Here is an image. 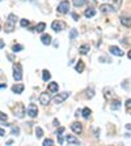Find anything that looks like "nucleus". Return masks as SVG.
Listing matches in <instances>:
<instances>
[{"label":"nucleus","instance_id":"obj_1","mask_svg":"<svg viewBox=\"0 0 131 146\" xmlns=\"http://www.w3.org/2000/svg\"><path fill=\"white\" fill-rule=\"evenodd\" d=\"M16 21H17L16 15H9L8 16V20H7V22H5V31L7 33H12V31L15 30Z\"/></svg>","mask_w":131,"mask_h":146},{"label":"nucleus","instance_id":"obj_2","mask_svg":"<svg viewBox=\"0 0 131 146\" xmlns=\"http://www.w3.org/2000/svg\"><path fill=\"white\" fill-rule=\"evenodd\" d=\"M13 78L16 81H20L22 78V69H21V65L20 64H15L13 65Z\"/></svg>","mask_w":131,"mask_h":146},{"label":"nucleus","instance_id":"obj_3","mask_svg":"<svg viewBox=\"0 0 131 146\" xmlns=\"http://www.w3.org/2000/svg\"><path fill=\"white\" fill-rule=\"evenodd\" d=\"M70 97V93L68 91H63V93H58V95L54 98V102L56 104H60V103H63L64 100L67 99V98Z\"/></svg>","mask_w":131,"mask_h":146},{"label":"nucleus","instance_id":"obj_4","mask_svg":"<svg viewBox=\"0 0 131 146\" xmlns=\"http://www.w3.org/2000/svg\"><path fill=\"white\" fill-rule=\"evenodd\" d=\"M68 11H70V1L63 0V1L58 5V12L62 13V15H66V13H68Z\"/></svg>","mask_w":131,"mask_h":146},{"label":"nucleus","instance_id":"obj_5","mask_svg":"<svg viewBox=\"0 0 131 146\" xmlns=\"http://www.w3.org/2000/svg\"><path fill=\"white\" fill-rule=\"evenodd\" d=\"M26 113L30 117H36L37 115H38V108H37V106L34 103H30L29 106H28V108H26Z\"/></svg>","mask_w":131,"mask_h":146},{"label":"nucleus","instance_id":"obj_6","mask_svg":"<svg viewBox=\"0 0 131 146\" xmlns=\"http://www.w3.org/2000/svg\"><path fill=\"white\" fill-rule=\"evenodd\" d=\"M50 100H51V95H50L49 93H42V94L40 95V103H42L43 106L49 104Z\"/></svg>","mask_w":131,"mask_h":146},{"label":"nucleus","instance_id":"obj_7","mask_svg":"<svg viewBox=\"0 0 131 146\" xmlns=\"http://www.w3.org/2000/svg\"><path fill=\"white\" fill-rule=\"evenodd\" d=\"M71 129H72L73 133L79 134V133H81L83 132V124L81 123H79V121H75V123L71 124Z\"/></svg>","mask_w":131,"mask_h":146},{"label":"nucleus","instance_id":"obj_8","mask_svg":"<svg viewBox=\"0 0 131 146\" xmlns=\"http://www.w3.org/2000/svg\"><path fill=\"white\" fill-rule=\"evenodd\" d=\"M51 27H52V30L58 33V31H62L64 29V24L62 21H54L51 24Z\"/></svg>","mask_w":131,"mask_h":146},{"label":"nucleus","instance_id":"obj_9","mask_svg":"<svg viewBox=\"0 0 131 146\" xmlns=\"http://www.w3.org/2000/svg\"><path fill=\"white\" fill-rule=\"evenodd\" d=\"M66 141L68 142V145H80L79 138H76V137L72 136V134H68V136L66 137Z\"/></svg>","mask_w":131,"mask_h":146},{"label":"nucleus","instance_id":"obj_10","mask_svg":"<svg viewBox=\"0 0 131 146\" xmlns=\"http://www.w3.org/2000/svg\"><path fill=\"white\" fill-rule=\"evenodd\" d=\"M100 11L102 13H109L112 11H116V9H114L113 5H110V4H102V5H100Z\"/></svg>","mask_w":131,"mask_h":146},{"label":"nucleus","instance_id":"obj_11","mask_svg":"<svg viewBox=\"0 0 131 146\" xmlns=\"http://www.w3.org/2000/svg\"><path fill=\"white\" fill-rule=\"evenodd\" d=\"M109 51H110V54L116 55V56H122V55H123V51H121V48H119V47H117V46H110Z\"/></svg>","mask_w":131,"mask_h":146},{"label":"nucleus","instance_id":"obj_12","mask_svg":"<svg viewBox=\"0 0 131 146\" xmlns=\"http://www.w3.org/2000/svg\"><path fill=\"white\" fill-rule=\"evenodd\" d=\"M15 115L17 117H24V106L22 104H18L15 110Z\"/></svg>","mask_w":131,"mask_h":146},{"label":"nucleus","instance_id":"obj_13","mask_svg":"<svg viewBox=\"0 0 131 146\" xmlns=\"http://www.w3.org/2000/svg\"><path fill=\"white\" fill-rule=\"evenodd\" d=\"M24 89H25V86L22 84H17V85L12 86V91L16 93V94H21L22 91H24Z\"/></svg>","mask_w":131,"mask_h":146},{"label":"nucleus","instance_id":"obj_14","mask_svg":"<svg viewBox=\"0 0 131 146\" xmlns=\"http://www.w3.org/2000/svg\"><path fill=\"white\" fill-rule=\"evenodd\" d=\"M41 40H42V43L45 46L51 44V36H50L49 34H43V35L41 36Z\"/></svg>","mask_w":131,"mask_h":146},{"label":"nucleus","instance_id":"obj_15","mask_svg":"<svg viewBox=\"0 0 131 146\" xmlns=\"http://www.w3.org/2000/svg\"><path fill=\"white\" fill-rule=\"evenodd\" d=\"M47 89H49L50 93H58V84L56 82H50Z\"/></svg>","mask_w":131,"mask_h":146},{"label":"nucleus","instance_id":"obj_16","mask_svg":"<svg viewBox=\"0 0 131 146\" xmlns=\"http://www.w3.org/2000/svg\"><path fill=\"white\" fill-rule=\"evenodd\" d=\"M84 15H85V17H93V16L96 15V11L93 8H88V9H85V12H84Z\"/></svg>","mask_w":131,"mask_h":146},{"label":"nucleus","instance_id":"obj_17","mask_svg":"<svg viewBox=\"0 0 131 146\" xmlns=\"http://www.w3.org/2000/svg\"><path fill=\"white\" fill-rule=\"evenodd\" d=\"M75 69H76V72L81 73L83 70H84V63H83L81 60H79V61H77V64L75 65Z\"/></svg>","mask_w":131,"mask_h":146},{"label":"nucleus","instance_id":"obj_18","mask_svg":"<svg viewBox=\"0 0 131 146\" xmlns=\"http://www.w3.org/2000/svg\"><path fill=\"white\" fill-rule=\"evenodd\" d=\"M91 50V47H89V44H83L81 47H80V54H83V55H87L88 54V51Z\"/></svg>","mask_w":131,"mask_h":146},{"label":"nucleus","instance_id":"obj_19","mask_svg":"<svg viewBox=\"0 0 131 146\" xmlns=\"http://www.w3.org/2000/svg\"><path fill=\"white\" fill-rule=\"evenodd\" d=\"M121 22H122V25H125V26H127V27L131 26V18L130 17H122L121 18Z\"/></svg>","mask_w":131,"mask_h":146},{"label":"nucleus","instance_id":"obj_20","mask_svg":"<svg viewBox=\"0 0 131 146\" xmlns=\"http://www.w3.org/2000/svg\"><path fill=\"white\" fill-rule=\"evenodd\" d=\"M45 27H46L45 22H40V24L36 26V31H38V33H42V31L45 30Z\"/></svg>","mask_w":131,"mask_h":146},{"label":"nucleus","instance_id":"obj_21","mask_svg":"<svg viewBox=\"0 0 131 146\" xmlns=\"http://www.w3.org/2000/svg\"><path fill=\"white\" fill-rule=\"evenodd\" d=\"M81 113H83V116H84V117H85V119H89V116H91L92 111L88 108V107H85V108H84V110H83V111H81Z\"/></svg>","mask_w":131,"mask_h":146},{"label":"nucleus","instance_id":"obj_22","mask_svg":"<svg viewBox=\"0 0 131 146\" xmlns=\"http://www.w3.org/2000/svg\"><path fill=\"white\" fill-rule=\"evenodd\" d=\"M42 78H43V81H49V80L51 78V74H50L49 70H43V73H42Z\"/></svg>","mask_w":131,"mask_h":146},{"label":"nucleus","instance_id":"obj_23","mask_svg":"<svg viewBox=\"0 0 131 146\" xmlns=\"http://www.w3.org/2000/svg\"><path fill=\"white\" fill-rule=\"evenodd\" d=\"M112 110H117V108H119L121 107V102L119 100H113V103H112Z\"/></svg>","mask_w":131,"mask_h":146},{"label":"nucleus","instance_id":"obj_24","mask_svg":"<svg viewBox=\"0 0 131 146\" xmlns=\"http://www.w3.org/2000/svg\"><path fill=\"white\" fill-rule=\"evenodd\" d=\"M36 136H37V138H41V137L43 136V131L41 129L40 127H37V128H36Z\"/></svg>","mask_w":131,"mask_h":146},{"label":"nucleus","instance_id":"obj_25","mask_svg":"<svg viewBox=\"0 0 131 146\" xmlns=\"http://www.w3.org/2000/svg\"><path fill=\"white\" fill-rule=\"evenodd\" d=\"M84 3H85V0H73V5L75 7H81L84 5Z\"/></svg>","mask_w":131,"mask_h":146},{"label":"nucleus","instance_id":"obj_26","mask_svg":"<svg viewBox=\"0 0 131 146\" xmlns=\"http://www.w3.org/2000/svg\"><path fill=\"white\" fill-rule=\"evenodd\" d=\"M76 36H77V30L72 29V30H71V33H70V38H71V39H75Z\"/></svg>","mask_w":131,"mask_h":146},{"label":"nucleus","instance_id":"obj_27","mask_svg":"<svg viewBox=\"0 0 131 146\" xmlns=\"http://www.w3.org/2000/svg\"><path fill=\"white\" fill-rule=\"evenodd\" d=\"M52 143H54V141L50 140V138H46V140L43 141V146H51Z\"/></svg>","mask_w":131,"mask_h":146},{"label":"nucleus","instance_id":"obj_28","mask_svg":"<svg viewBox=\"0 0 131 146\" xmlns=\"http://www.w3.org/2000/svg\"><path fill=\"white\" fill-rule=\"evenodd\" d=\"M113 1H114V9H118L121 7V4H122V0H113Z\"/></svg>","mask_w":131,"mask_h":146},{"label":"nucleus","instance_id":"obj_29","mask_svg":"<svg viewBox=\"0 0 131 146\" xmlns=\"http://www.w3.org/2000/svg\"><path fill=\"white\" fill-rule=\"evenodd\" d=\"M18 133H20V128H18V127H12V134L17 136Z\"/></svg>","mask_w":131,"mask_h":146},{"label":"nucleus","instance_id":"obj_30","mask_svg":"<svg viewBox=\"0 0 131 146\" xmlns=\"http://www.w3.org/2000/svg\"><path fill=\"white\" fill-rule=\"evenodd\" d=\"M22 50V46L21 44H15L13 46V51L15 52H18V51H21Z\"/></svg>","mask_w":131,"mask_h":146},{"label":"nucleus","instance_id":"obj_31","mask_svg":"<svg viewBox=\"0 0 131 146\" xmlns=\"http://www.w3.org/2000/svg\"><path fill=\"white\" fill-rule=\"evenodd\" d=\"M20 25H21L22 27L29 26V21H28V20H21V21H20Z\"/></svg>","mask_w":131,"mask_h":146},{"label":"nucleus","instance_id":"obj_32","mask_svg":"<svg viewBox=\"0 0 131 146\" xmlns=\"http://www.w3.org/2000/svg\"><path fill=\"white\" fill-rule=\"evenodd\" d=\"M56 137H58L59 145H62V143H63V137H62V134H56Z\"/></svg>","mask_w":131,"mask_h":146},{"label":"nucleus","instance_id":"obj_33","mask_svg":"<svg viewBox=\"0 0 131 146\" xmlns=\"http://www.w3.org/2000/svg\"><path fill=\"white\" fill-rule=\"evenodd\" d=\"M63 132H64V128H63V127H60V128L58 129V131H56V134H62Z\"/></svg>","mask_w":131,"mask_h":146},{"label":"nucleus","instance_id":"obj_34","mask_svg":"<svg viewBox=\"0 0 131 146\" xmlns=\"http://www.w3.org/2000/svg\"><path fill=\"white\" fill-rule=\"evenodd\" d=\"M126 107H127L128 110L131 108V99H127V102H126Z\"/></svg>","mask_w":131,"mask_h":146},{"label":"nucleus","instance_id":"obj_35","mask_svg":"<svg viewBox=\"0 0 131 146\" xmlns=\"http://www.w3.org/2000/svg\"><path fill=\"white\" fill-rule=\"evenodd\" d=\"M0 120H5V121H7V115H4V113H0Z\"/></svg>","mask_w":131,"mask_h":146},{"label":"nucleus","instance_id":"obj_36","mask_svg":"<svg viewBox=\"0 0 131 146\" xmlns=\"http://www.w3.org/2000/svg\"><path fill=\"white\" fill-rule=\"evenodd\" d=\"M0 136H1V137L5 136V131H4L3 128H0Z\"/></svg>","mask_w":131,"mask_h":146},{"label":"nucleus","instance_id":"obj_37","mask_svg":"<svg viewBox=\"0 0 131 146\" xmlns=\"http://www.w3.org/2000/svg\"><path fill=\"white\" fill-rule=\"evenodd\" d=\"M4 46H5V43H4V40H3V39H0V50L3 48Z\"/></svg>","mask_w":131,"mask_h":146},{"label":"nucleus","instance_id":"obj_38","mask_svg":"<svg viewBox=\"0 0 131 146\" xmlns=\"http://www.w3.org/2000/svg\"><path fill=\"white\" fill-rule=\"evenodd\" d=\"M127 56H128V59H131V50L128 51V54H127Z\"/></svg>","mask_w":131,"mask_h":146},{"label":"nucleus","instance_id":"obj_39","mask_svg":"<svg viewBox=\"0 0 131 146\" xmlns=\"http://www.w3.org/2000/svg\"><path fill=\"white\" fill-rule=\"evenodd\" d=\"M88 3H92V4H95L96 1H95V0H88Z\"/></svg>","mask_w":131,"mask_h":146},{"label":"nucleus","instance_id":"obj_40","mask_svg":"<svg viewBox=\"0 0 131 146\" xmlns=\"http://www.w3.org/2000/svg\"><path fill=\"white\" fill-rule=\"evenodd\" d=\"M1 88H5V84H1V85H0V89Z\"/></svg>","mask_w":131,"mask_h":146},{"label":"nucleus","instance_id":"obj_41","mask_svg":"<svg viewBox=\"0 0 131 146\" xmlns=\"http://www.w3.org/2000/svg\"><path fill=\"white\" fill-rule=\"evenodd\" d=\"M0 1H3V0H0Z\"/></svg>","mask_w":131,"mask_h":146}]
</instances>
